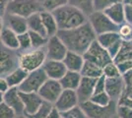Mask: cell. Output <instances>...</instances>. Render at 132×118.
<instances>
[{"label":"cell","mask_w":132,"mask_h":118,"mask_svg":"<svg viewBox=\"0 0 132 118\" xmlns=\"http://www.w3.org/2000/svg\"><path fill=\"white\" fill-rule=\"evenodd\" d=\"M57 35L65 43L68 50L83 55L97 39V34L89 22L78 28L58 31Z\"/></svg>","instance_id":"1"},{"label":"cell","mask_w":132,"mask_h":118,"mask_svg":"<svg viewBox=\"0 0 132 118\" xmlns=\"http://www.w3.org/2000/svg\"><path fill=\"white\" fill-rule=\"evenodd\" d=\"M52 13L56 19L59 31L78 28L88 22V16L70 4L62 6L54 10Z\"/></svg>","instance_id":"2"},{"label":"cell","mask_w":132,"mask_h":118,"mask_svg":"<svg viewBox=\"0 0 132 118\" xmlns=\"http://www.w3.org/2000/svg\"><path fill=\"white\" fill-rule=\"evenodd\" d=\"M44 8L43 2L39 0H10L7 6L6 14L18 15L29 18L36 13H40Z\"/></svg>","instance_id":"3"},{"label":"cell","mask_w":132,"mask_h":118,"mask_svg":"<svg viewBox=\"0 0 132 118\" xmlns=\"http://www.w3.org/2000/svg\"><path fill=\"white\" fill-rule=\"evenodd\" d=\"M47 60L45 47L39 49H31L19 54V67L26 70L28 73L43 68Z\"/></svg>","instance_id":"4"},{"label":"cell","mask_w":132,"mask_h":118,"mask_svg":"<svg viewBox=\"0 0 132 118\" xmlns=\"http://www.w3.org/2000/svg\"><path fill=\"white\" fill-rule=\"evenodd\" d=\"M79 105L88 118H113L114 115H116L117 102L114 101L106 106L96 104L91 101L82 102Z\"/></svg>","instance_id":"5"},{"label":"cell","mask_w":132,"mask_h":118,"mask_svg":"<svg viewBox=\"0 0 132 118\" xmlns=\"http://www.w3.org/2000/svg\"><path fill=\"white\" fill-rule=\"evenodd\" d=\"M88 22L97 35L110 32H117L119 26L112 22L104 11H94L88 16Z\"/></svg>","instance_id":"6"},{"label":"cell","mask_w":132,"mask_h":118,"mask_svg":"<svg viewBox=\"0 0 132 118\" xmlns=\"http://www.w3.org/2000/svg\"><path fill=\"white\" fill-rule=\"evenodd\" d=\"M84 58H85V60L93 62L95 64L101 66L102 68H104L105 65L113 61V59L110 55L109 51L100 44L97 39L91 44L88 50L84 53Z\"/></svg>","instance_id":"7"},{"label":"cell","mask_w":132,"mask_h":118,"mask_svg":"<svg viewBox=\"0 0 132 118\" xmlns=\"http://www.w3.org/2000/svg\"><path fill=\"white\" fill-rule=\"evenodd\" d=\"M47 79L48 77L44 68L35 70L28 74L26 80L19 87V90L22 93H38Z\"/></svg>","instance_id":"8"},{"label":"cell","mask_w":132,"mask_h":118,"mask_svg":"<svg viewBox=\"0 0 132 118\" xmlns=\"http://www.w3.org/2000/svg\"><path fill=\"white\" fill-rule=\"evenodd\" d=\"M46 56L50 60H63L68 52V48L61 39L56 34L48 38L47 44L45 46Z\"/></svg>","instance_id":"9"},{"label":"cell","mask_w":132,"mask_h":118,"mask_svg":"<svg viewBox=\"0 0 132 118\" xmlns=\"http://www.w3.org/2000/svg\"><path fill=\"white\" fill-rule=\"evenodd\" d=\"M62 90H63V88L59 81L47 79L38 93L44 101L54 104L55 101H57V98L61 95Z\"/></svg>","instance_id":"10"},{"label":"cell","mask_w":132,"mask_h":118,"mask_svg":"<svg viewBox=\"0 0 132 118\" xmlns=\"http://www.w3.org/2000/svg\"><path fill=\"white\" fill-rule=\"evenodd\" d=\"M80 104L77 92L73 90H63L57 101H55L54 106L61 113L67 112L75 108Z\"/></svg>","instance_id":"11"},{"label":"cell","mask_w":132,"mask_h":118,"mask_svg":"<svg viewBox=\"0 0 132 118\" xmlns=\"http://www.w3.org/2000/svg\"><path fill=\"white\" fill-rule=\"evenodd\" d=\"M14 50L8 49L3 46L1 49V60H0V73L1 77H6L8 74L19 67V55L16 56Z\"/></svg>","instance_id":"12"},{"label":"cell","mask_w":132,"mask_h":118,"mask_svg":"<svg viewBox=\"0 0 132 118\" xmlns=\"http://www.w3.org/2000/svg\"><path fill=\"white\" fill-rule=\"evenodd\" d=\"M20 96H21L22 101L24 103V107H25L24 114H26V115L36 113L44 102L42 96L39 95V93H22V92H20Z\"/></svg>","instance_id":"13"},{"label":"cell","mask_w":132,"mask_h":118,"mask_svg":"<svg viewBox=\"0 0 132 118\" xmlns=\"http://www.w3.org/2000/svg\"><path fill=\"white\" fill-rule=\"evenodd\" d=\"M1 98H2L1 101H4L9 106H11L18 115L24 114L25 107H24V103L20 96L19 88H11L5 94L1 95Z\"/></svg>","instance_id":"14"},{"label":"cell","mask_w":132,"mask_h":118,"mask_svg":"<svg viewBox=\"0 0 132 118\" xmlns=\"http://www.w3.org/2000/svg\"><path fill=\"white\" fill-rule=\"evenodd\" d=\"M44 72L46 73L48 79H52V80H57L59 81L66 72L68 71L66 68L64 62L62 60H50L47 59L45 63L44 64Z\"/></svg>","instance_id":"15"},{"label":"cell","mask_w":132,"mask_h":118,"mask_svg":"<svg viewBox=\"0 0 132 118\" xmlns=\"http://www.w3.org/2000/svg\"><path fill=\"white\" fill-rule=\"evenodd\" d=\"M97 80L98 79L82 77L81 83L76 90L80 103L91 99V97L93 96L94 93H95V87H96Z\"/></svg>","instance_id":"16"},{"label":"cell","mask_w":132,"mask_h":118,"mask_svg":"<svg viewBox=\"0 0 132 118\" xmlns=\"http://www.w3.org/2000/svg\"><path fill=\"white\" fill-rule=\"evenodd\" d=\"M125 89L122 76L117 78H106L105 79V92L110 96L112 101H117L122 96Z\"/></svg>","instance_id":"17"},{"label":"cell","mask_w":132,"mask_h":118,"mask_svg":"<svg viewBox=\"0 0 132 118\" xmlns=\"http://www.w3.org/2000/svg\"><path fill=\"white\" fill-rule=\"evenodd\" d=\"M105 14L117 26L125 23V3L117 1L105 9Z\"/></svg>","instance_id":"18"},{"label":"cell","mask_w":132,"mask_h":118,"mask_svg":"<svg viewBox=\"0 0 132 118\" xmlns=\"http://www.w3.org/2000/svg\"><path fill=\"white\" fill-rule=\"evenodd\" d=\"M4 18L6 22L5 26L11 29L17 34H22L29 32L27 18L21 17L18 15H13V14H6Z\"/></svg>","instance_id":"19"},{"label":"cell","mask_w":132,"mask_h":118,"mask_svg":"<svg viewBox=\"0 0 132 118\" xmlns=\"http://www.w3.org/2000/svg\"><path fill=\"white\" fill-rule=\"evenodd\" d=\"M0 39L4 47L11 50H19V38L18 34L13 32L7 26H3L0 32Z\"/></svg>","instance_id":"20"},{"label":"cell","mask_w":132,"mask_h":118,"mask_svg":"<svg viewBox=\"0 0 132 118\" xmlns=\"http://www.w3.org/2000/svg\"><path fill=\"white\" fill-rule=\"evenodd\" d=\"M62 61L64 62L68 71L81 72L83 66H84V63H85V58H84L83 54L69 50L67 52L65 58Z\"/></svg>","instance_id":"21"},{"label":"cell","mask_w":132,"mask_h":118,"mask_svg":"<svg viewBox=\"0 0 132 118\" xmlns=\"http://www.w3.org/2000/svg\"><path fill=\"white\" fill-rule=\"evenodd\" d=\"M82 80V75L80 72L67 71L66 74L59 80L63 90H76Z\"/></svg>","instance_id":"22"},{"label":"cell","mask_w":132,"mask_h":118,"mask_svg":"<svg viewBox=\"0 0 132 118\" xmlns=\"http://www.w3.org/2000/svg\"><path fill=\"white\" fill-rule=\"evenodd\" d=\"M40 16H42V20L44 23L47 37L50 38V37L56 35L58 31H59V28H58V25H57V22H56V19H55L53 13L44 10V11L40 12Z\"/></svg>","instance_id":"23"},{"label":"cell","mask_w":132,"mask_h":118,"mask_svg":"<svg viewBox=\"0 0 132 118\" xmlns=\"http://www.w3.org/2000/svg\"><path fill=\"white\" fill-rule=\"evenodd\" d=\"M28 74L29 73L26 70H24L21 67H18L4 78L6 79V81L8 82L11 88H19L23 84V82L26 80Z\"/></svg>","instance_id":"24"},{"label":"cell","mask_w":132,"mask_h":118,"mask_svg":"<svg viewBox=\"0 0 132 118\" xmlns=\"http://www.w3.org/2000/svg\"><path fill=\"white\" fill-rule=\"evenodd\" d=\"M97 40L103 47H105L106 50H109L110 48H111L117 42L121 41L122 39L118 32H110V33H105V34L97 35Z\"/></svg>","instance_id":"25"},{"label":"cell","mask_w":132,"mask_h":118,"mask_svg":"<svg viewBox=\"0 0 132 118\" xmlns=\"http://www.w3.org/2000/svg\"><path fill=\"white\" fill-rule=\"evenodd\" d=\"M80 73L82 75V77L98 79L104 75V70H103V68L101 67V66L95 64L93 62L85 60L84 66H83Z\"/></svg>","instance_id":"26"},{"label":"cell","mask_w":132,"mask_h":118,"mask_svg":"<svg viewBox=\"0 0 132 118\" xmlns=\"http://www.w3.org/2000/svg\"><path fill=\"white\" fill-rule=\"evenodd\" d=\"M28 21V27H29V32H34V33H38L47 37L45 29H44V23L42 20V16L40 13H36L32 16H30L29 18H27ZM48 38V37H47Z\"/></svg>","instance_id":"27"},{"label":"cell","mask_w":132,"mask_h":118,"mask_svg":"<svg viewBox=\"0 0 132 118\" xmlns=\"http://www.w3.org/2000/svg\"><path fill=\"white\" fill-rule=\"evenodd\" d=\"M69 4L81 10L87 16L91 15L95 11L94 0H69Z\"/></svg>","instance_id":"28"},{"label":"cell","mask_w":132,"mask_h":118,"mask_svg":"<svg viewBox=\"0 0 132 118\" xmlns=\"http://www.w3.org/2000/svg\"><path fill=\"white\" fill-rule=\"evenodd\" d=\"M125 60H132V41H123L118 54L113 59L116 63Z\"/></svg>","instance_id":"29"},{"label":"cell","mask_w":132,"mask_h":118,"mask_svg":"<svg viewBox=\"0 0 132 118\" xmlns=\"http://www.w3.org/2000/svg\"><path fill=\"white\" fill-rule=\"evenodd\" d=\"M32 39V45H33V49H39V48H44L47 44L48 38L44 37L43 34H38V33H34V32H29Z\"/></svg>","instance_id":"30"},{"label":"cell","mask_w":132,"mask_h":118,"mask_svg":"<svg viewBox=\"0 0 132 118\" xmlns=\"http://www.w3.org/2000/svg\"><path fill=\"white\" fill-rule=\"evenodd\" d=\"M18 38H19V50L22 52H26L33 49L32 39L29 32L22 34H18Z\"/></svg>","instance_id":"31"},{"label":"cell","mask_w":132,"mask_h":118,"mask_svg":"<svg viewBox=\"0 0 132 118\" xmlns=\"http://www.w3.org/2000/svg\"><path fill=\"white\" fill-rule=\"evenodd\" d=\"M103 70H104V76L105 78H117L122 76L119 68L114 61H111L108 65H105L103 68Z\"/></svg>","instance_id":"32"},{"label":"cell","mask_w":132,"mask_h":118,"mask_svg":"<svg viewBox=\"0 0 132 118\" xmlns=\"http://www.w3.org/2000/svg\"><path fill=\"white\" fill-rule=\"evenodd\" d=\"M90 101H93L94 103H96V104H99V105H102V106H106V105H109L110 102L112 101V99L110 98V96L108 95V93L105 90V92L94 94Z\"/></svg>","instance_id":"33"},{"label":"cell","mask_w":132,"mask_h":118,"mask_svg":"<svg viewBox=\"0 0 132 118\" xmlns=\"http://www.w3.org/2000/svg\"><path fill=\"white\" fill-rule=\"evenodd\" d=\"M53 107V104L50 103V102H47V101H44L43 103V105L39 107V109L34 114H29V115H26L28 118H46L48 113L50 112L51 108Z\"/></svg>","instance_id":"34"},{"label":"cell","mask_w":132,"mask_h":118,"mask_svg":"<svg viewBox=\"0 0 132 118\" xmlns=\"http://www.w3.org/2000/svg\"><path fill=\"white\" fill-rule=\"evenodd\" d=\"M67 4H69V0H44L43 1L44 10L50 12H53L56 9Z\"/></svg>","instance_id":"35"},{"label":"cell","mask_w":132,"mask_h":118,"mask_svg":"<svg viewBox=\"0 0 132 118\" xmlns=\"http://www.w3.org/2000/svg\"><path fill=\"white\" fill-rule=\"evenodd\" d=\"M117 32L123 41H132V25L125 22L119 26Z\"/></svg>","instance_id":"36"},{"label":"cell","mask_w":132,"mask_h":118,"mask_svg":"<svg viewBox=\"0 0 132 118\" xmlns=\"http://www.w3.org/2000/svg\"><path fill=\"white\" fill-rule=\"evenodd\" d=\"M18 116L17 112L9 106L6 102L1 101L0 103V118H16Z\"/></svg>","instance_id":"37"},{"label":"cell","mask_w":132,"mask_h":118,"mask_svg":"<svg viewBox=\"0 0 132 118\" xmlns=\"http://www.w3.org/2000/svg\"><path fill=\"white\" fill-rule=\"evenodd\" d=\"M117 1L119 0H94V9L95 11H105L108 7Z\"/></svg>","instance_id":"38"},{"label":"cell","mask_w":132,"mask_h":118,"mask_svg":"<svg viewBox=\"0 0 132 118\" xmlns=\"http://www.w3.org/2000/svg\"><path fill=\"white\" fill-rule=\"evenodd\" d=\"M116 115L118 118H132V108L117 104Z\"/></svg>","instance_id":"39"},{"label":"cell","mask_w":132,"mask_h":118,"mask_svg":"<svg viewBox=\"0 0 132 118\" xmlns=\"http://www.w3.org/2000/svg\"><path fill=\"white\" fill-rule=\"evenodd\" d=\"M62 114L66 115V116H70L72 118H88L87 115L85 114V112L82 110V108L80 107V105H78V106L69 110V111H67V112L62 113Z\"/></svg>","instance_id":"40"},{"label":"cell","mask_w":132,"mask_h":118,"mask_svg":"<svg viewBox=\"0 0 132 118\" xmlns=\"http://www.w3.org/2000/svg\"><path fill=\"white\" fill-rule=\"evenodd\" d=\"M105 77L103 75L102 77L98 78L97 83H96V87H95V93H101V92H105Z\"/></svg>","instance_id":"41"},{"label":"cell","mask_w":132,"mask_h":118,"mask_svg":"<svg viewBox=\"0 0 132 118\" xmlns=\"http://www.w3.org/2000/svg\"><path fill=\"white\" fill-rule=\"evenodd\" d=\"M116 102H117L118 105H123V106H127L132 108V98L129 97V96H125V95H122Z\"/></svg>","instance_id":"42"},{"label":"cell","mask_w":132,"mask_h":118,"mask_svg":"<svg viewBox=\"0 0 132 118\" xmlns=\"http://www.w3.org/2000/svg\"><path fill=\"white\" fill-rule=\"evenodd\" d=\"M122 79L125 88H132V69L122 74Z\"/></svg>","instance_id":"43"},{"label":"cell","mask_w":132,"mask_h":118,"mask_svg":"<svg viewBox=\"0 0 132 118\" xmlns=\"http://www.w3.org/2000/svg\"><path fill=\"white\" fill-rule=\"evenodd\" d=\"M10 89H11V87L9 86L8 82L6 81V79L4 77H1V79H0V92H1V95L5 94L6 92H8Z\"/></svg>","instance_id":"44"},{"label":"cell","mask_w":132,"mask_h":118,"mask_svg":"<svg viewBox=\"0 0 132 118\" xmlns=\"http://www.w3.org/2000/svg\"><path fill=\"white\" fill-rule=\"evenodd\" d=\"M125 22L132 25V6L125 4Z\"/></svg>","instance_id":"45"},{"label":"cell","mask_w":132,"mask_h":118,"mask_svg":"<svg viewBox=\"0 0 132 118\" xmlns=\"http://www.w3.org/2000/svg\"><path fill=\"white\" fill-rule=\"evenodd\" d=\"M62 117V113L54 106V104H53V107L51 108V110H50V112L48 113V115H47V117L46 118H61Z\"/></svg>","instance_id":"46"},{"label":"cell","mask_w":132,"mask_h":118,"mask_svg":"<svg viewBox=\"0 0 132 118\" xmlns=\"http://www.w3.org/2000/svg\"><path fill=\"white\" fill-rule=\"evenodd\" d=\"M10 0H0V13H1V17H4L6 15V10H7V6L9 4Z\"/></svg>","instance_id":"47"},{"label":"cell","mask_w":132,"mask_h":118,"mask_svg":"<svg viewBox=\"0 0 132 118\" xmlns=\"http://www.w3.org/2000/svg\"><path fill=\"white\" fill-rule=\"evenodd\" d=\"M122 95H125V96H129V97L132 98V88H125Z\"/></svg>","instance_id":"48"},{"label":"cell","mask_w":132,"mask_h":118,"mask_svg":"<svg viewBox=\"0 0 132 118\" xmlns=\"http://www.w3.org/2000/svg\"><path fill=\"white\" fill-rule=\"evenodd\" d=\"M125 4H128V5H131L132 6V0H125L124 1Z\"/></svg>","instance_id":"49"},{"label":"cell","mask_w":132,"mask_h":118,"mask_svg":"<svg viewBox=\"0 0 132 118\" xmlns=\"http://www.w3.org/2000/svg\"><path fill=\"white\" fill-rule=\"evenodd\" d=\"M16 118H28V117L25 115V114H21V115H18Z\"/></svg>","instance_id":"50"},{"label":"cell","mask_w":132,"mask_h":118,"mask_svg":"<svg viewBox=\"0 0 132 118\" xmlns=\"http://www.w3.org/2000/svg\"><path fill=\"white\" fill-rule=\"evenodd\" d=\"M61 118H72V117H70V116H66V115H63V114H62V117Z\"/></svg>","instance_id":"51"},{"label":"cell","mask_w":132,"mask_h":118,"mask_svg":"<svg viewBox=\"0 0 132 118\" xmlns=\"http://www.w3.org/2000/svg\"><path fill=\"white\" fill-rule=\"evenodd\" d=\"M119 1H122V2H124V1H125V0H119Z\"/></svg>","instance_id":"52"},{"label":"cell","mask_w":132,"mask_h":118,"mask_svg":"<svg viewBox=\"0 0 132 118\" xmlns=\"http://www.w3.org/2000/svg\"><path fill=\"white\" fill-rule=\"evenodd\" d=\"M39 1H40V2H43V1H44V0H39Z\"/></svg>","instance_id":"53"}]
</instances>
